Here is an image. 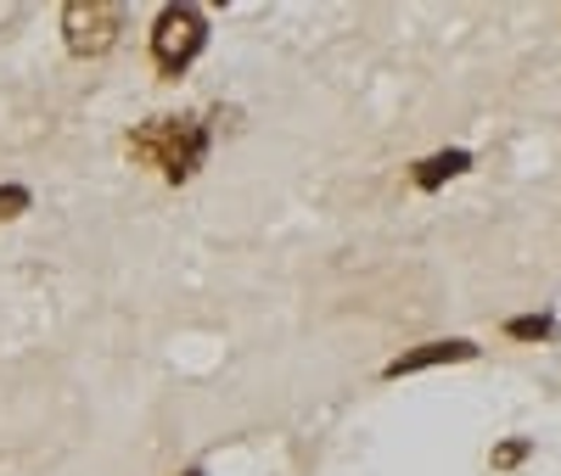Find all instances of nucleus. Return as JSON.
I'll return each mask as SVG.
<instances>
[{
	"label": "nucleus",
	"instance_id": "nucleus-1",
	"mask_svg": "<svg viewBox=\"0 0 561 476\" xmlns=\"http://www.w3.org/2000/svg\"><path fill=\"white\" fill-rule=\"evenodd\" d=\"M124 152L140 169H158L169 185H185L208 163V129L197 118H185V113H163V118L135 124L129 140H124Z\"/></svg>",
	"mask_w": 561,
	"mask_h": 476
},
{
	"label": "nucleus",
	"instance_id": "nucleus-2",
	"mask_svg": "<svg viewBox=\"0 0 561 476\" xmlns=\"http://www.w3.org/2000/svg\"><path fill=\"white\" fill-rule=\"evenodd\" d=\"M203 45H208V18L197 7H163L152 18V68L163 79H180L203 57Z\"/></svg>",
	"mask_w": 561,
	"mask_h": 476
},
{
	"label": "nucleus",
	"instance_id": "nucleus-3",
	"mask_svg": "<svg viewBox=\"0 0 561 476\" xmlns=\"http://www.w3.org/2000/svg\"><path fill=\"white\" fill-rule=\"evenodd\" d=\"M124 34V7L118 0H68L62 7V39L79 62H102Z\"/></svg>",
	"mask_w": 561,
	"mask_h": 476
},
{
	"label": "nucleus",
	"instance_id": "nucleus-4",
	"mask_svg": "<svg viewBox=\"0 0 561 476\" xmlns=\"http://www.w3.org/2000/svg\"><path fill=\"white\" fill-rule=\"evenodd\" d=\"M466 359H478V343H466V337H444V343H421V348H410V353H399V359H388V381H399V375H415V370H438V364H466Z\"/></svg>",
	"mask_w": 561,
	"mask_h": 476
},
{
	"label": "nucleus",
	"instance_id": "nucleus-5",
	"mask_svg": "<svg viewBox=\"0 0 561 476\" xmlns=\"http://www.w3.org/2000/svg\"><path fill=\"white\" fill-rule=\"evenodd\" d=\"M466 169H472V152L449 147V152L421 158V163L410 169V185H415V190H438V185H449V179H455V174H466Z\"/></svg>",
	"mask_w": 561,
	"mask_h": 476
},
{
	"label": "nucleus",
	"instance_id": "nucleus-6",
	"mask_svg": "<svg viewBox=\"0 0 561 476\" xmlns=\"http://www.w3.org/2000/svg\"><path fill=\"white\" fill-rule=\"evenodd\" d=\"M505 337L545 343V337H556V320H550V314H517V320H505Z\"/></svg>",
	"mask_w": 561,
	"mask_h": 476
},
{
	"label": "nucleus",
	"instance_id": "nucleus-7",
	"mask_svg": "<svg viewBox=\"0 0 561 476\" xmlns=\"http://www.w3.org/2000/svg\"><path fill=\"white\" fill-rule=\"evenodd\" d=\"M28 185H0V224H12V219H23L28 213Z\"/></svg>",
	"mask_w": 561,
	"mask_h": 476
},
{
	"label": "nucleus",
	"instance_id": "nucleus-8",
	"mask_svg": "<svg viewBox=\"0 0 561 476\" xmlns=\"http://www.w3.org/2000/svg\"><path fill=\"white\" fill-rule=\"evenodd\" d=\"M528 449H534L528 438H505V443H500V449H494L489 460H494V471H517V465L528 460Z\"/></svg>",
	"mask_w": 561,
	"mask_h": 476
},
{
	"label": "nucleus",
	"instance_id": "nucleus-9",
	"mask_svg": "<svg viewBox=\"0 0 561 476\" xmlns=\"http://www.w3.org/2000/svg\"><path fill=\"white\" fill-rule=\"evenodd\" d=\"M180 476H208V471H180Z\"/></svg>",
	"mask_w": 561,
	"mask_h": 476
}]
</instances>
